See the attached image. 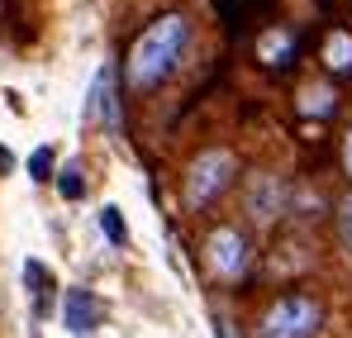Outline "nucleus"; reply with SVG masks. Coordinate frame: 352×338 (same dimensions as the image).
Wrapping results in <instances>:
<instances>
[{
	"mask_svg": "<svg viewBox=\"0 0 352 338\" xmlns=\"http://www.w3.org/2000/svg\"><path fill=\"white\" fill-rule=\"evenodd\" d=\"M324 62H329L333 72H343V76L352 72V34H348V29H333V34H329V43H324Z\"/></svg>",
	"mask_w": 352,
	"mask_h": 338,
	"instance_id": "nucleus-7",
	"label": "nucleus"
},
{
	"mask_svg": "<svg viewBox=\"0 0 352 338\" xmlns=\"http://www.w3.org/2000/svg\"><path fill=\"white\" fill-rule=\"evenodd\" d=\"M343 167H348V176H352V129H348V138H343Z\"/></svg>",
	"mask_w": 352,
	"mask_h": 338,
	"instance_id": "nucleus-16",
	"label": "nucleus"
},
{
	"mask_svg": "<svg viewBox=\"0 0 352 338\" xmlns=\"http://www.w3.org/2000/svg\"><path fill=\"white\" fill-rule=\"evenodd\" d=\"M91 114H96V119H105V129H110V134L119 129V110H115V72H110V67H100V72H96V86H91Z\"/></svg>",
	"mask_w": 352,
	"mask_h": 338,
	"instance_id": "nucleus-6",
	"label": "nucleus"
},
{
	"mask_svg": "<svg viewBox=\"0 0 352 338\" xmlns=\"http://www.w3.org/2000/svg\"><path fill=\"white\" fill-rule=\"evenodd\" d=\"M100 233H105L115 248L129 243V229H124V220H119V205H105V210H100Z\"/></svg>",
	"mask_w": 352,
	"mask_h": 338,
	"instance_id": "nucleus-8",
	"label": "nucleus"
},
{
	"mask_svg": "<svg viewBox=\"0 0 352 338\" xmlns=\"http://www.w3.org/2000/svg\"><path fill=\"white\" fill-rule=\"evenodd\" d=\"M219 338H238V329L229 324V319H219Z\"/></svg>",
	"mask_w": 352,
	"mask_h": 338,
	"instance_id": "nucleus-17",
	"label": "nucleus"
},
{
	"mask_svg": "<svg viewBox=\"0 0 352 338\" xmlns=\"http://www.w3.org/2000/svg\"><path fill=\"white\" fill-rule=\"evenodd\" d=\"M58 191H62V200H81L86 196V181H81V167L76 162H67L58 171Z\"/></svg>",
	"mask_w": 352,
	"mask_h": 338,
	"instance_id": "nucleus-9",
	"label": "nucleus"
},
{
	"mask_svg": "<svg viewBox=\"0 0 352 338\" xmlns=\"http://www.w3.org/2000/svg\"><path fill=\"white\" fill-rule=\"evenodd\" d=\"M62 324H67V334L86 338L96 324H100V305H96V295L81 291V286H72V291L62 295Z\"/></svg>",
	"mask_w": 352,
	"mask_h": 338,
	"instance_id": "nucleus-5",
	"label": "nucleus"
},
{
	"mask_svg": "<svg viewBox=\"0 0 352 338\" xmlns=\"http://www.w3.org/2000/svg\"><path fill=\"white\" fill-rule=\"evenodd\" d=\"M205 253H210V267L219 277H229V282L243 277V267H248V238L238 229H214L210 243H205Z\"/></svg>",
	"mask_w": 352,
	"mask_h": 338,
	"instance_id": "nucleus-4",
	"label": "nucleus"
},
{
	"mask_svg": "<svg viewBox=\"0 0 352 338\" xmlns=\"http://www.w3.org/2000/svg\"><path fill=\"white\" fill-rule=\"evenodd\" d=\"M319 324H324L319 300H309V295H286V300H276V305L262 315L257 338H314Z\"/></svg>",
	"mask_w": 352,
	"mask_h": 338,
	"instance_id": "nucleus-2",
	"label": "nucleus"
},
{
	"mask_svg": "<svg viewBox=\"0 0 352 338\" xmlns=\"http://www.w3.org/2000/svg\"><path fill=\"white\" fill-rule=\"evenodd\" d=\"M24 286H34V295H43V286H53V277L38 262H24Z\"/></svg>",
	"mask_w": 352,
	"mask_h": 338,
	"instance_id": "nucleus-14",
	"label": "nucleus"
},
{
	"mask_svg": "<svg viewBox=\"0 0 352 338\" xmlns=\"http://www.w3.org/2000/svg\"><path fill=\"white\" fill-rule=\"evenodd\" d=\"M329 110H333V91H324V86L314 91V86H309V91H305V114H329Z\"/></svg>",
	"mask_w": 352,
	"mask_h": 338,
	"instance_id": "nucleus-11",
	"label": "nucleus"
},
{
	"mask_svg": "<svg viewBox=\"0 0 352 338\" xmlns=\"http://www.w3.org/2000/svg\"><path fill=\"white\" fill-rule=\"evenodd\" d=\"M29 176L34 181H48L53 176V148H34L29 153Z\"/></svg>",
	"mask_w": 352,
	"mask_h": 338,
	"instance_id": "nucleus-10",
	"label": "nucleus"
},
{
	"mask_svg": "<svg viewBox=\"0 0 352 338\" xmlns=\"http://www.w3.org/2000/svg\"><path fill=\"white\" fill-rule=\"evenodd\" d=\"M252 210H257V220H272V215H276V205H272V181H262V191H252Z\"/></svg>",
	"mask_w": 352,
	"mask_h": 338,
	"instance_id": "nucleus-13",
	"label": "nucleus"
},
{
	"mask_svg": "<svg viewBox=\"0 0 352 338\" xmlns=\"http://www.w3.org/2000/svg\"><path fill=\"white\" fill-rule=\"evenodd\" d=\"M186 34H190V29H186L181 14H162L157 24H148L143 39H138L133 53H129V81H133V86H157L176 67V57L186 48Z\"/></svg>",
	"mask_w": 352,
	"mask_h": 338,
	"instance_id": "nucleus-1",
	"label": "nucleus"
},
{
	"mask_svg": "<svg viewBox=\"0 0 352 338\" xmlns=\"http://www.w3.org/2000/svg\"><path fill=\"white\" fill-rule=\"evenodd\" d=\"M229 176H234V153H224V148L200 153V158L190 162V176H186V200H190V205L214 200V196L229 186Z\"/></svg>",
	"mask_w": 352,
	"mask_h": 338,
	"instance_id": "nucleus-3",
	"label": "nucleus"
},
{
	"mask_svg": "<svg viewBox=\"0 0 352 338\" xmlns=\"http://www.w3.org/2000/svg\"><path fill=\"white\" fill-rule=\"evenodd\" d=\"M338 238H343V248L352 253V196L338 205Z\"/></svg>",
	"mask_w": 352,
	"mask_h": 338,
	"instance_id": "nucleus-15",
	"label": "nucleus"
},
{
	"mask_svg": "<svg viewBox=\"0 0 352 338\" xmlns=\"http://www.w3.org/2000/svg\"><path fill=\"white\" fill-rule=\"evenodd\" d=\"M286 53H291V39H286V34H267V39H262V57H267V62H281Z\"/></svg>",
	"mask_w": 352,
	"mask_h": 338,
	"instance_id": "nucleus-12",
	"label": "nucleus"
}]
</instances>
